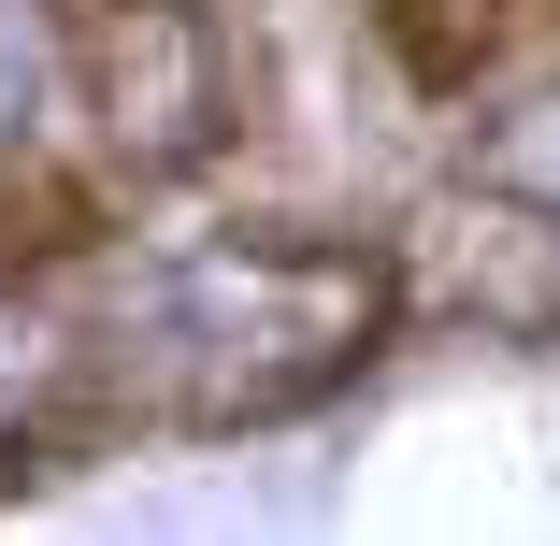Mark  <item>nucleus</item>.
<instances>
[{"label": "nucleus", "instance_id": "nucleus-4", "mask_svg": "<svg viewBox=\"0 0 560 546\" xmlns=\"http://www.w3.org/2000/svg\"><path fill=\"white\" fill-rule=\"evenodd\" d=\"M475 187H489V201H517V216H560V86L475 130Z\"/></svg>", "mask_w": 560, "mask_h": 546}, {"label": "nucleus", "instance_id": "nucleus-1", "mask_svg": "<svg viewBox=\"0 0 560 546\" xmlns=\"http://www.w3.org/2000/svg\"><path fill=\"white\" fill-rule=\"evenodd\" d=\"M388 332V259L374 245H187L116 316V388L187 431H259L346 388Z\"/></svg>", "mask_w": 560, "mask_h": 546}, {"label": "nucleus", "instance_id": "nucleus-5", "mask_svg": "<svg viewBox=\"0 0 560 546\" xmlns=\"http://www.w3.org/2000/svg\"><path fill=\"white\" fill-rule=\"evenodd\" d=\"M44 86H58V15H44V0H0V159L30 144Z\"/></svg>", "mask_w": 560, "mask_h": 546}, {"label": "nucleus", "instance_id": "nucleus-2", "mask_svg": "<svg viewBox=\"0 0 560 546\" xmlns=\"http://www.w3.org/2000/svg\"><path fill=\"white\" fill-rule=\"evenodd\" d=\"M86 72H101V130H116L130 173H187L231 130V44H215L201 0H116Z\"/></svg>", "mask_w": 560, "mask_h": 546}, {"label": "nucleus", "instance_id": "nucleus-3", "mask_svg": "<svg viewBox=\"0 0 560 546\" xmlns=\"http://www.w3.org/2000/svg\"><path fill=\"white\" fill-rule=\"evenodd\" d=\"M374 30H388V58H402L431 101H460V86L503 58V0H374Z\"/></svg>", "mask_w": 560, "mask_h": 546}, {"label": "nucleus", "instance_id": "nucleus-7", "mask_svg": "<svg viewBox=\"0 0 560 546\" xmlns=\"http://www.w3.org/2000/svg\"><path fill=\"white\" fill-rule=\"evenodd\" d=\"M546 259H560V231H546ZM517 316H546V332H560V274H546V288H517Z\"/></svg>", "mask_w": 560, "mask_h": 546}, {"label": "nucleus", "instance_id": "nucleus-6", "mask_svg": "<svg viewBox=\"0 0 560 546\" xmlns=\"http://www.w3.org/2000/svg\"><path fill=\"white\" fill-rule=\"evenodd\" d=\"M44 388H58V332H44L30 302H0V446L44 417Z\"/></svg>", "mask_w": 560, "mask_h": 546}]
</instances>
